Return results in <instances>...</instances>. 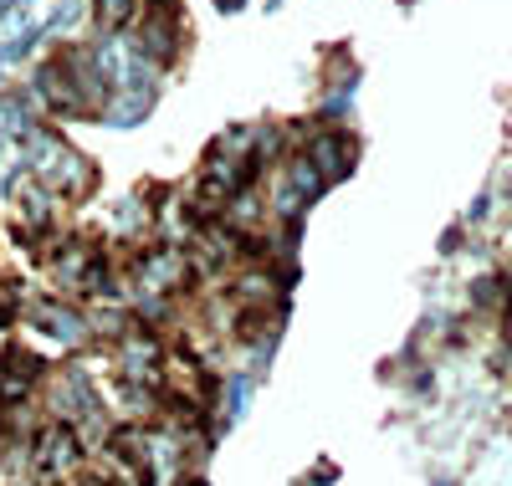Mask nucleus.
Segmentation results:
<instances>
[{"label": "nucleus", "mask_w": 512, "mask_h": 486, "mask_svg": "<svg viewBox=\"0 0 512 486\" xmlns=\"http://www.w3.org/2000/svg\"><path fill=\"white\" fill-rule=\"evenodd\" d=\"M21 149H26V169L47 185L57 200H88L93 185H98V169L93 159H82L67 139H57L52 128H26L21 134Z\"/></svg>", "instance_id": "f257e3e1"}, {"label": "nucleus", "mask_w": 512, "mask_h": 486, "mask_svg": "<svg viewBox=\"0 0 512 486\" xmlns=\"http://www.w3.org/2000/svg\"><path fill=\"white\" fill-rule=\"evenodd\" d=\"M190 256L180 241H169V246H149L134 256V267H128V297H139V302H169L175 292L190 287Z\"/></svg>", "instance_id": "f03ea898"}, {"label": "nucleus", "mask_w": 512, "mask_h": 486, "mask_svg": "<svg viewBox=\"0 0 512 486\" xmlns=\"http://www.w3.org/2000/svg\"><path fill=\"white\" fill-rule=\"evenodd\" d=\"M256 169H262V164H256L251 154H236V149L210 144V154H205V164H200V180H195V205H200L205 215H221V205L256 180Z\"/></svg>", "instance_id": "7ed1b4c3"}, {"label": "nucleus", "mask_w": 512, "mask_h": 486, "mask_svg": "<svg viewBox=\"0 0 512 486\" xmlns=\"http://www.w3.org/2000/svg\"><path fill=\"white\" fill-rule=\"evenodd\" d=\"M52 277L72 297H98V292L113 287V267H108L103 246H93V241H62V246H52Z\"/></svg>", "instance_id": "20e7f679"}, {"label": "nucleus", "mask_w": 512, "mask_h": 486, "mask_svg": "<svg viewBox=\"0 0 512 486\" xmlns=\"http://www.w3.org/2000/svg\"><path fill=\"white\" fill-rule=\"evenodd\" d=\"M31 461H36V476L47 486H77L82 466H88V451H82V440H77L72 425L52 420L47 430L36 435V456Z\"/></svg>", "instance_id": "39448f33"}, {"label": "nucleus", "mask_w": 512, "mask_h": 486, "mask_svg": "<svg viewBox=\"0 0 512 486\" xmlns=\"http://www.w3.org/2000/svg\"><path fill=\"white\" fill-rule=\"evenodd\" d=\"M6 190H11V205L21 215V236H47V226L57 220V195L41 185L31 169L26 174H11Z\"/></svg>", "instance_id": "423d86ee"}, {"label": "nucleus", "mask_w": 512, "mask_h": 486, "mask_svg": "<svg viewBox=\"0 0 512 486\" xmlns=\"http://www.w3.org/2000/svg\"><path fill=\"white\" fill-rule=\"evenodd\" d=\"M308 159H313V169L323 174V185H338V180H349L354 174V159H359V149H354V139L344 134V128H318V134L308 139V149H303Z\"/></svg>", "instance_id": "0eeeda50"}, {"label": "nucleus", "mask_w": 512, "mask_h": 486, "mask_svg": "<svg viewBox=\"0 0 512 486\" xmlns=\"http://www.w3.org/2000/svg\"><path fill=\"white\" fill-rule=\"evenodd\" d=\"M41 374H47V364H41L31 348H6V353H0V400H6V405H26L31 389L41 384Z\"/></svg>", "instance_id": "6e6552de"}, {"label": "nucleus", "mask_w": 512, "mask_h": 486, "mask_svg": "<svg viewBox=\"0 0 512 486\" xmlns=\"http://www.w3.org/2000/svg\"><path fill=\"white\" fill-rule=\"evenodd\" d=\"M134 52L159 72V67H169V62H175L180 57V36H175V26H169V16H164V6L139 26V36H134Z\"/></svg>", "instance_id": "1a4fd4ad"}, {"label": "nucleus", "mask_w": 512, "mask_h": 486, "mask_svg": "<svg viewBox=\"0 0 512 486\" xmlns=\"http://www.w3.org/2000/svg\"><path fill=\"white\" fill-rule=\"evenodd\" d=\"M36 323H41V333H52V338L67 343V348H77V343L93 338L88 313H77L72 302H36Z\"/></svg>", "instance_id": "9d476101"}, {"label": "nucleus", "mask_w": 512, "mask_h": 486, "mask_svg": "<svg viewBox=\"0 0 512 486\" xmlns=\"http://www.w3.org/2000/svg\"><path fill=\"white\" fill-rule=\"evenodd\" d=\"M154 98H159V87H154V82H149V87H113L98 118H108L113 128H134V123H144V118H149Z\"/></svg>", "instance_id": "9b49d317"}, {"label": "nucleus", "mask_w": 512, "mask_h": 486, "mask_svg": "<svg viewBox=\"0 0 512 486\" xmlns=\"http://www.w3.org/2000/svg\"><path fill=\"white\" fill-rule=\"evenodd\" d=\"M262 215H267L262 195H256V190L246 185V190H236V195L221 205V215H216V220H221L226 231H236V236L246 241V236H256V226H262Z\"/></svg>", "instance_id": "f8f14e48"}, {"label": "nucleus", "mask_w": 512, "mask_h": 486, "mask_svg": "<svg viewBox=\"0 0 512 486\" xmlns=\"http://www.w3.org/2000/svg\"><path fill=\"white\" fill-rule=\"evenodd\" d=\"M93 11H98V26L108 36H118L139 21V0H93Z\"/></svg>", "instance_id": "ddd939ff"}, {"label": "nucleus", "mask_w": 512, "mask_h": 486, "mask_svg": "<svg viewBox=\"0 0 512 486\" xmlns=\"http://www.w3.org/2000/svg\"><path fill=\"white\" fill-rule=\"evenodd\" d=\"M26 128H31L26 103L21 98H0V139H16V134H26Z\"/></svg>", "instance_id": "4468645a"}, {"label": "nucleus", "mask_w": 512, "mask_h": 486, "mask_svg": "<svg viewBox=\"0 0 512 486\" xmlns=\"http://www.w3.org/2000/svg\"><path fill=\"white\" fill-rule=\"evenodd\" d=\"M113 231H118V236L144 231V205H139V200H118V210H113Z\"/></svg>", "instance_id": "2eb2a0df"}, {"label": "nucleus", "mask_w": 512, "mask_h": 486, "mask_svg": "<svg viewBox=\"0 0 512 486\" xmlns=\"http://www.w3.org/2000/svg\"><path fill=\"white\" fill-rule=\"evenodd\" d=\"M246 394H251V379H246V374H241V379H231V389H226V415H231V420L246 410Z\"/></svg>", "instance_id": "dca6fc26"}, {"label": "nucleus", "mask_w": 512, "mask_h": 486, "mask_svg": "<svg viewBox=\"0 0 512 486\" xmlns=\"http://www.w3.org/2000/svg\"><path fill=\"white\" fill-rule=\"evenodd\" d=\"M180 486H205V481H200V476H190V481H180Z\"/></svg>", "instance_id": "f3484780"}, {"label": "nucleus", "mask_w": 512, "mask_h": 486, "mask_svg": "<svg viewBox=\"0 0 512 486\" xmlns=\"http://www.w3.org/2000/svg\"><path fill=\"white\" fill-rule=\"evenodd\" d=\"M154 6H169V0H154Z\"/></svg>", "instance_id": "a211bd4d"}]
</instances>
